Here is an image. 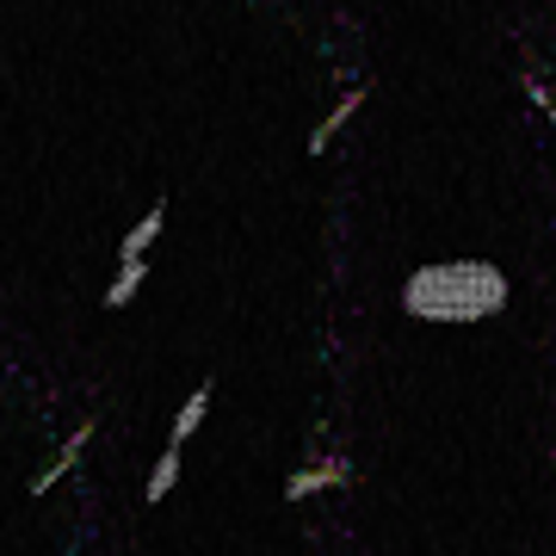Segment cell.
<instances>
[{
    "label": "cell",
    "instance_id": "ba28073f",
    "mask_svg": "<svg viewBox=\"0 0 556 556\" xmlns=\"http://www.w3.org/2000/svg\"><path fill=\"white\" fill-rule=\"evenodd\" d=\"M174 482H179V445L167 439V452H161L155 470H149V489H142V501H149V507H161V501L174 495Z\"/></svg>",
    "mask_w": 556,
    "mask_h": 556
},
{
    "label": "cell",
    "instance_id": "277c9868",
    "mask_svg": "<svg viewBox=\"0 0 556 556\" xmlns=\"http://www.w3.org/2000/svg\"><path fill=\"white\" fill-rule=\"evenodd\" d=\"M365 100H371V87H346V100H334V112H328V118H321L316 130H309V155H328L340 130H346V124H353L358 112H365Z\"/></svg>",
    "mask_w": 556,
    "mask_h": 556
},
{
    "label": "cell",
    "instance_id": "9c48e42d",
    "mask_svg": "<svg viewBox=\"0 0 556 556\" xmlns=\"http://www.w3.org/2000/svg\"><path fill=\"white\" fill-rule=\"evenodd\" d=\"M519 87H526V100H532L538 112H544V118H556V93H551V80L526 68V75H519Z\"/></svg>",
    "mask_w": 556,
    "mask_h": 556
},
{
    "label": "cell",
    "instance_id": "7a4b0ae2",
    "mask_svg": "<svg viewBox=\"0 0 556 556\" xmlns=\"http://www.w3.org/2000/svg\"><path fill=\"white\" fill-rule=\"evenodd\" d=\"M328 489H353V464L340 452H328V457H316V464H303V470L285 477V501H291V507L309 501V495H328Z\"/></svg>",
    "mask_w": 556,
    "mask_h": 556
},
{
    "label": "cell",
    "instance_id": "52a82bcc",
    "mask_svg": "<svg viewBox=\"0 0 556 556\" xmlns=\"http://www.w3.org/2000/svg\"><path fill=\"white\" fill-rule=\"evenodd\" d=\"M211 402H217V383L204 378L199 390H192V396L179 402V415H174V445H186V439L199 433V427H204V415H211Z\"/></svg>",
    "mask_w": 556,
    "mask_h": 556
},
{
    "label": "cell",
    "instance_id": "8992f818",
    "mask_svg": "<svg viewBox=\"0 0 556 556\" xmlns=\"http://www.w3.org/2000/svg\"><path fill=\"white\" fill-rule=\"evenodd\" d=\"M161 229H167V199L149 204V217H142L137 229H130V236L118 241V260H149V248L161 241Z\"/></svg>",
    "mask_w": 556,
    "mask_h": 556
},
{
    "label": "cell",
    "instance_id": "3957f363",
    "mask_svg": "<svg viewBox=\"0 0 556 556\" xmlns=\"http://www.w3.org/2000/svg\"><path fill=\"white\" fill-rule=\"evenodd\" d=\"M87 439H93V420H80L75 433L62 439V445H56V457H50V464H43L38 477H31V489H25V495H38V501H43V495H50V489H56L62 477H68V470H80V457H87Z\"/></svg>",
    "mask_w": 556,
    "mask_h": 556
},
{
    "label": "cell",
    "instance_id": "5b68a950",
    "mask_svg": "<svg viewBox=\"0 0 556 556\" xmlns=\"http://www.w3.org/2000/svg\"><path fill=\"white\" fill-rule=\"evenodd\" d=\"M149 285V260H118V273H112V285H105V309H130L137 303V291Z\"/></svg>",
    "mask_w": 556,
    "mask_h": 556
},
{
    "label": "cell",
    "instance_id": "6da1fadb",
    "mask_svg": "<svg viewBox=\"0 0 556 556\" xmlns=\"http://www.w3.org/2000/svg\"><path fill=\"white\" fill-rule=\"evenodd\" d=\"M514 285L495 260H433V266H415L408 285H402V309L415 321H439V328H470V321H489L507 309Z\"/></svg>",
    "mask_w": 556,
    "mask_h": 556
}]
</instances>
